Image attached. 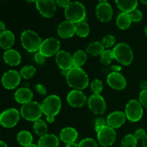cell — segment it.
Here are the masks:
<instances>
[{
  "label": "cell",
  "instance_id": "cell-56",
  "mask_svg": "<svg viewBox=\"0 0 147 147\" xmlns=\"http://www.w3.org/2000/svg\"><path fill=\"white\" fill-rule=\"evenodd\" d=\"M27 2H34V1H36L37 0H25Z\"/></svg>",
  "mask_w": 147,
  "mask_h": 147
},
{
  "label": "cell",
  "instance_id": "cell-51",
  "mask_svg": "<svg viewBox=\"0 0 147 147\" xmlns=\"http://www.w3.org/2000/svg\"><path fill=\"white\" fill-rule=\"evenodd\" d=\"M0 147H8V146H7V144L5 142L0 141Z\"/></svg>",
  "mask_w": 147,
  "mask_h": 147
},
{
  "label": "cell",
  "instance_id": "cell-25",
  "mask_svg": "<svg viewBox=\"0 0 147 147\" xmlns=\"http://www.w3.org/2000/svg\"><path fill=\"white\" fill-rule=\"evenodd\" d=\"M116 3L122 12L129 13L136 9L138 5V0H116Z\"/></svg>",
  "mask_w": 147,
  "mask_h": 147
},
{
  "label": "cell",
  "instance_id": "cell-9",
  "mask_svg": "<svg viewBox=\"0 0 147 147\" xmlns=\"http://www.w3.org/2000/svg\"><path fill=\"white\" fill-rule=\"evenodd\" d=\"M97 138L98 143L101 146L104 147L111 146L116 141V133L114 129L106 125L97 132Z\"/></svg>",
  "mask_w": 147,
  "mask_h": 147
},
{
  "label": "cell",
  "instance_id": "cell-55",
  "mask_svg": "<svg viewBox=\"0 0 147 147\" xmlns=\"http://www.w3.org/2000/svg\"><path fill=\"white\" fill-rule=\"evenodd\" d=\"M144 32H145V34H146V36L147 37V25H146V27H145L144 28Z\"/></svg>",
  "mask_w": 147,
  "mask_h": 147
},
{
  "label": "cell",
  "instance_id": "cell-49",
  "mask_svg": "<svg viewBox=\"0 0 147 147\" xmlns=\"http://www.w3.org/2000/svg\"><path fill=\"white\" fill-rule=\"evenodd\" d=\"M65 147H78V144H77L76 142H71V143L66 144Z\"/></svg>",
  "mask_w": 147,
  "mask_h": 147
},
{
  "label": "cell",
  "instance_id": "cell-45",
  "mask_svg": "<svg viewBox=\"0 0 147 147\" xmlns=\"http://www.w3.org/2000/svg\"><path fill=\"white\" fill-rule=\"evenodd\" d=\"M6 31V25L3 22L0 21V34Z\"/></svg>",
  "mask_w": 147,
  "mask_h": 147
},
{
  "label": "cell",
  "instance_id": "cell-15",
  "mask_svg": "<svg viewBox=\"0 0 147 147\" xmlns=\"http://www.w3.org/2000/svg\"><path fill=\"white\" fill-rule=\"evenodd\" d=\"M55 62L61 70H69L73 67V56L65 50H60L57 53Z\"/></svg>",
  "mask_w": 147,
  "mask_h": 147
},
{
  "label": "cell",
  "instance_id": "cell-27",
  "mask_svg": "<svg viewBox=\"0 0 147 147\" xmlns=\"http://www.w3.org/2000/svg\"><path fill=\"white\" fill-rule=\"evenodd\" d=\"M17 140L21 146L25 147L32 144V135L28 131H21L17 136Z\"/></svg>",
  "mask_w": 147,
  "mask_h": 147
},
{
  "label": "cell",
  "instance_id": "cell-20",
  "mask_svg": "<svg viewBox=\"0 0 147 147\" xmlns=\"http://www.w3.org/2000/svg\"><path fill=\"white\" fill-rule=\"evenodd\" d=\"M32 91L27 88H21L14 93V99L16 101L22 105L32 101Z\"/></svg>",
  "mask_w": 147,
  "mask_h": 147
},
{
  "label": "cell",
  "instance_id": "cell-22",
  "mask_svg": "<svg viewBox=\"0 0 147 147\" xmlns=\"http://www.w3.org/2000/svg\"><path fill=\"white\" fill-rule=\"evenodd\" d=\"M37 146L39 147H58L59 139L55 135L47 134L40 138Z\"/></svg>",
  "mask_w": 147,
  "mask_h": 147
},
{
  "label": "cell",
  "instance_id": "cell-40",
  "mask_svg": "<svg viewBox=\"0 0 147 147\" xmlns=\"http://www.w3.org/2000/svg\"><path fill=\"white\" fill-rule=\"evenodd\" d=\"M139 102L142 106L147 109V89L141 91L139 94Z\"/></svg>",
  "mask_w": 147,
  "mask_h": 147
},
{
  "label": "cell",
  "instance_id": "cell-7",
  "mask_svg": "<svg viewBox=\"0 0 147 147\" xmlns=\"http://www.w3.org/2000/svg\"><path fill=\"white\" fill-rule=\"evenodd\" d=\"M126 119L131 122H137L142 119L144 114L143 106L137 100H131L125 109Z\"/></svg>",
  "mask_w": 147,
  "mask_h": 147
},
{
  "label": "cell",
  "instance_id": "cell-4",
  "mask_svg": "<svg viewBox=\"0 0 147 147\" xmlns=\"http://www.w3.org/2000/svg\"><path fill=\"white\" fill-rule=\"evenodd\" d=\"M114 59L123 65L131 64L134 59V53L131 47L126 43H119L113 49Z\"/></svg>",
  "mask_w": 147,
  "mask_h": 147
},
{
  "label": "cell",
  "instance_id": "cell-24",
  "mask_svg": "<svg viewBox=\"0 0 147 147\" xmlns=\"http://www.w3.org/2000/svg\"><path fill=\"white\" fill-rule=\"evenodd\" d=\"M15 37L11 31L6 30L0 34V47L4 50H9L14 43Z\"/></svg>",
  "mask_w": 147,
  "mask_h": 147
},
{
  "label": "cell",
  "instance_id": "cell-38",
  "mask_svg": "<svg viewBox=\"0 0 147 147\" xmlns=\"http://www.w3.org/2000/svg\"><path fill=\"white\" fill-rule=\"evenodd\" d=\"M78 147H98V144L93 139L87 138L82 140L78 144Z\"/></svg>",
  "mask_w": 147,
  "mask_h": 147
},
{
  "label": "cell",
  "instance_id": "cell-26",
  "mask_svg": "<svg viewBox=\"0 0 147 147\" xmlns=\"http://www.w3.org/2000/svg\"><path fill=\"white\" fill-rule=\"evenodd\" d=\"M105 47L100 42H93L90 43L86 48V51L91 56H100L104 52Z\"/></svg>",
  "mask_w": 147,
  "mask_h": 147
},
{
  "label": "cell",
  "instance_id": "cell-19",
  "mask_svg": "<svg viewBox=\"0 0 147 147\" xmlns=\"http://www.w3.org/2000/svg\"><path fill=\"white\" fill-rule=\"evenodd\" d=\"M57 34L61 38H70L76 34V24L68 20L63 22L57 27Z\"/></svg>",
  "mask_w": 147,
  "mask_h": 147
},
{
  "label": "cell",
  "instance_id": "cell-13",
  "mask_svg": "<svg viewBox=\"0 0 147 147\" xmlns=\"http://www.w3.org/2000/svg\"><path fill=\"white\" fill-rule=\"evenodd\" d=\"M36 7L43 17L51 18L56 11L55 0H37Z\"/></svg>",
  "mask_w": 147,
  "mask_h": 147
},
{
  "label": "cell",
  "instance_id": "cell-52",
  "mask_svg": "<svg viewBox=\"0 0 147 147\" xmlns=\"http://www.w3.org/2000/svg\"><path fill=\"white\" fill-rule=\"evenodd\" d=\"M141 1H142V3H143L144 4H145V5H147V0H140Z\"/></svg>",
  "mask_w": 147,
  "mask_h": 147
},
{
  "label": "cell",
  "instance_id": "cell-57",
  "mask_svg": "<svg viewBox=\"0 0 147 147\" xmlns=\"http://www.w3.org/2000/svg\"><path fill=\"white\" fill-rule=\"evenodd\" d=\"M1 113H0V119H1Z\"/></svg>",
  "mask_w": 147,
  "mask_h": 147
},
{
  "label": "cell",
  "instance_id": "cell-43",
  "mask_svg": "<svg viewBox=\"0 0 147 147\" xmlns=\"http://www.w3.org/2000/svg\"><path fill=\"white\" fill-rule=\"evenodd\" d=\"M35 90L38 93H40L42 96H45L47 94V90L46 88L45 87L44 85L42 84H37L35 86Z\"/></svg>",
  "mask_w": 147,
  "mask_h": 147
},
{
  "label": "cell",
  "instance_id": "cell-10",
  "mask_svg": "<svg viewBox=\"0 0 147 147\" xmlns=\"http://www.w3.org/2000/svg\"><path fill=\"white\" fill-rule=\"evenodd\" d=\"M20 113L17 109H9L4 111L1 115L0 124L5 128H12L17 124L20 121Z\"/></svg>",
  "mask_w": 147,
  "mask_h": 147
},
{
  "label": "cell",
  "instance_id": "cell-28",
  "mask_svg": "<svg viewBox=\"0 0 147 147\" xmlns=\"http://www.w3.org/2000/svg\"><path fill=\"white\" fill-rule=\"evenodd\" d=\"M131 20L129 13L121 12L119 14L116 20V24L121 30H126L131 24Z\"/></svg>",
  "mask_w": 147,
  "mask_h": 147
},
{
  "label": "cell",
  "instance_id": "cell-58",
  "mask_svg": "<svg viewBox=\"0 0 147 147\" xmlns=\"http://www.w3.org/2000/svg\"><path fill=\"white\" fill-rule=\"evenodd\" d=\"M2 1H4V0H2Z\"/></svg>",
  "mask_w": 147,
  "mask_h": 147
},
{
  "label": "cell",
  "instance_id": "cell-44",
  "mask_svg": "<svg viewBox=\"0 0 147 147\" xmlns=\"http://www.w3.org/2000/svg\"><path fill=\"white\" fill-rule=\"evenodd\" d=\"M55 2L59 7L66 8L70 3V0H55Z\"/></svg>",
  "mask_w": 147,
  "mask_h": 147
},
{
  "label": "cell",
  "instance_id": "cell-5",
  "mask_svg": "<svg viewBox=\"0 0 147 147\" xmlns=\"http://www.w3.org/2000/svg\"><path fill=\"white\" fill-rule=\"evenodd\" d=\"M43 113L41 104L37 101H30L22 105L20 109V115L25 120L35 121L40 119Z\"/></svg>",
  "mask_w": 147,
  "mask_h": 147
},
{
  "label": "cell",
  "instance_id": "cell-41",
  "mask_svg": "<svg viewBox=\"0 0 147 147\" xmlns=\"http://www.w3.org/2000/svg\"><path fill=\"white\" fill-rule=\"evenodd\" d=\"M45 59L46 57H45V56L43 55L42 54H41L39 51L34 54V60L37 65H41L44 64V63H45Z\"/></svg>",
  "mask_w": 147,
  "mask_h": 147
},
{
  "label": "cell",
  "instance_id": "cell-53",
  "mask_svg": "<svg viewBox=\"0 0 147 147\" xmlns=\"http://www.w3.org/2000/svg\"><path fill=\"white\" fill-rule=\"evenodd\" d=\"M25 147H39L37 145H35V144H31V145H29V146H25Z\"/></svg>",
  "mask_w": 147,
  "mask_h": 147
},
{
  "label": "cell",
  "instance_id": "cell-6",
  "mask_svg": "<svg viewBox=\"0 0 147 147\" xmlns=\"http://www.w3.org/2000/svg\"><path fill=\"white\" fill-rule=\"evenodd\" d=\"M42 109L46 116H55L61 109V100L56 95H51L46 98L41 104Z\"/></svg>",
  "mask_w": 147,
  "mask_h": 147
},
{
  "label": "cell",
  "instance_id": "cell-2",
  "mask_svg": "<svg viewBox=\"0 0 147 147\" xmlns=\"http://www.w3.org/2000/svg\"><path fill=\"white\" fill-rule=\"evenodd\" d=\"M65 15L68 21L77 24L84 21L86 16V7L82 3L73 1L65 8Z\"/></svg>",
  "mask_w": 147,
  "mask_h": 147
},
{
  "label": "cell",
  "instance_id": "cell-29",
  "mask_svg": "<svg viewBox=\"0 0 147 147\" xmlns=\"http://www.w3.org/2000/svg\"><path fill=\"white\" fill-rule=\"evenodd\" d=\"M87 60V54L84 50H78L73 56V67H80L86 63Z\"/></svg>",
  "mask_w": 147,
  "mask_h": 147
},
{
  "label": "cell",
  "instance_id": "cell-3",
  "mask_svg": "<svg viewBox=\"0 0 147 147\" xmlns=\"http://www.w3.org/2000/svg\"><path fill=\"white\" fill-rule=\"evenodd\" d=\"M20 40L23 47L30 53H36L39 51L42 42L40 35L32 30H25L21 34Z\"/></svg>",
  "mask_w": 147,
  "mask_h": 147
},
{
  "label": "cell",
  "instance_id": "cell-8",
  "mask_svg": "<svg viewBox=\"0 0 147 147\" xmlns=\"http://www.w3.org/2000/svg\"><path fill=\"white\" fill-rule=\"evenodd\" d=\"M60 42L58 40L54 37H49L42 41L39 52L45 57H50L57 55L60 51Z\"/></svg>",
  "mask_w": 147,
  "mask_h": 147
},
{
  "label": "cell",
  "instance_id": "cell-47",
  "mask_svg": "<svg viewBox=\"0 0 147 147\" xmlns=\"http://www.w3.org/2000/svg\"><path fill=\"white\" fill-rule=\"evenodd\" d=\"M55 116H47V119H46V121H47L48 123H53L55 121Z\"/></svg>",
  "mask_w": 147,
  "mask_h": 147
},
{
  "label": "cell",
  "instance_id": "cell-33",
  "mask_svg": "<svg viewBox=\"0 0 147 147\" xmlns=\"http://www.w3.org/2000/svg\"><path fill=\"white\" fill-rule=\"evenodd\" d=\"M36 69L32 65H25L20 70V76L24 79H30L34 76Z\"/></svg>",
  "mask_w": 147,
  "mask_h": 147
},
{
  "label": "cell",
  "instance_id": "cell-54",
  "mask_svg": "<svg viewBox=\"0 0 147 147\" xmlns=\"http://www.w3.org/2000/svg\"><path fill=\"white\" fill-rule=\"evenodd\" d=\"M98 1L100 3H106L107 2L108 0H98Z\"/></svg>",
  "mask_w": 147,
  "mask_h": 147
},
{
  "label": "cell",
  "instance_id": "cell-42",
  "mask_svg": "<svg viewBox=\"0 0 147 147\" xmlns=\"http://www.w3.org/2000/svg\"><path fill=\"white\" fill-rule=\"evenodd\" d=\"M146 131L144 130V129H136V131L134 133V136L137 139V140H140V139H143L144 137L146 136Z\"/></svg>",
  "mask_w": 147,
  "mask_h": 147
},
{
  "label": "cell",
  "instance_id": "cell-17",
  "mask_svg": "<svg viewBox=\"0 0 147 147\" xmlns=\"http://www.w3.org/2000/svg\"><path fill=\"white\" fill-rule=\"evenodd\" d=\"M86 100V95L80 90H71L67 96V103L75 108H80L84 106Z\"/></svg>",
  "mask_w": 147,
  "mask_h": 147
},
{
  "label": "cell",
  "instance_id": "cell-23",
  "mask_svg": "<svg viewBox=\"0 0 147 147\" xmlns=\"http://www.w3.org/2000/svg\"><path fill=\"white\" fill-rule=\"evenodd\" d=\"M78 136L77 131L72 127L64 128L60 133V139L65 144L75 142L78 139Z\"/></svg>",
  "mask_w": 147,
  "mask_h": 147
},
{
  "label": "cell",
  "instance_id": "cell-35",
  "mask_svg": "<svg viewBox=\"0 0 147 147\" xmlns=\"http://www.w3.org/2000/svg\"><path fill=\"white\" fill-rule=\"evenodd\" d=\"M90 88L93 94H100L103 90V83L99 79H94L90 83Z\"/></svg>",
  "mask_w": 147,
  "mask_h": 147
},
{
  "label": "cell",
  "instance_id": "cell-1",
  "mask_svg": "<svg viewBox=\"0 0 147 147\" xmlns=\"http://www.w3.org/2000/svg\"><path fill=\"white\" fill-rule=\"evenodd\" d=\"M66 82L74 90H83L89 84L88 76L80 67H73L65 77Z\"/></svg>",
  "mask_w": 147,
  "mask_h": 147
},
{
  "label": "cell",
  "instance_id": "cell-39",
  "mask_svg": "<svg viewBox=\"0 0 147 147\" xmlns=\"http://www.w3.org/2000/svg\"><path fill=\"white\" fill-rule=\"evenodd\" d=\"M106 125H107L106 124V121H105V119H102V118L97 119L94 123L95 130H96V132H98L103 126H106Z\"/></svg>",
  "mask_w": 147,
  "mask_h": 147
},
{
  "label": "cell",
  "instance_id": "cell-12",
  "mask_svg": "<svg viewBox=\"0 0 147 147\" xmlns=\"http://www.w3.org/2000/svg\"><path fill=\"white\" fill-rule=\"evenodd\" d=\"M21 81V76L17 71L10 70L6 72L1 78V83L5 88L12 90L20 85Z\"/></svg>",
  "mask_w": 147,
  "mask_h": 147
},
{
  "label": "cell",
  "instance_id": "cell-30",
  "mask_svg": "<svg viewBox=\"0 0 147 147\" xmlns=\"http://www.w3.org/2000/svg\"><path fill=\"white\" fill-rule=\"evenodd\" d=\"M33 129L37 135L39 136H42L44 135L47 134V126L46 124L45 121L42 119H38L34 122V126Z\"/></svg>",
  "mask_w": 147,
  "mask_h": 147
},
{
  "label": "cell",
  "instance_id": "cell-14",
  "mask_svg": "<svg viewBox=\"0 0 147 147\" xmlns=\"http://www.w3.org/2000/svg\"><path fill=\"white\" fill-rule=\"evenodd\" d=\"M107 83L109 86L115 90H121L126 88V78L118 72H112L108 76Z\"/></svg>",
  "mask_w": 147,
  "mask_h": 147
},
{
  "label": "cell",
  "instance_id": "cell-18",
  "mask_svg": "<svg viewBox=\"0 0 147 147\" xmlns=\"http://www.w3.org/2000/svg\"><path fill=\"white\" fill-rule=\"evenodd\" d=\"M126 116L121 111H114L111 113L106 119V124L113 129H118L123 126L126 120Z\"/></svg>",
  "mask_w": 147,
  "mask_h": 147
},
{
  "label": "cell",
  "instance_id": "cell-21",
  "mask_svg": "<svg viewBox=\"0 0 147 147\" xmlns=\"http://www.w3.org/2000/svg\"><path fill=\"white\" fill-rule=\"evenodd\" d=\"M3 59L7 64L10 66H17L21 63V55L15 50L9 49L4 52Z\"/></svg>",
  "mask_w": 147,
  "mask_h": 147
},
{
  "label": "cell",
  "instance_id": "cell-37",
  "mask_svg": "<svg viewBox=\"0 0 147 147\" xmlns=\"http://www.w3.org/2000/svg\"><path fill=\"white\" fill-rule=\"evenodd\" d=\"M115 42H116V38L112 34H108V35L105 36L102 40V43L106 48L112 47L115 44Z\"/></svg>",
  "mask_w": 147,
  "mask_h": 147
},
{
  "label": "cell",
  "instance_id": "cell-11",
  "mask_svg": "<svg viewBox=\"0 0 147 147\" xmlns=\"http://www.w3.org/2000/svg\"><path fill=\"white\" fill-rule=\"evenodd\" d=\"M88 105L90 110L96 115L103 114L106 110V101L100 94L90 96L88 100Z\"/></svg>",
  "mask_w": 147,
  "mask_h": 147
},
{
  "label": "cell",
  "instance_id": "cell-16",
  "mask_svg": "<svg viewBox=\"0 0 147 147\" xmlns=\"http://www.w3.org/2000/svg\"><path fill=\"white\" fill-rule=\"evenodd\" d=\"M96 14L100 22H107L113 17V8L108 2L99 3L96 7Z\"/></svg>",
  "mask_w": 147,
  "mask_h": 147
},
{
  "label": "cell",
  "instance_id": "cell-34",
  "mask_svg": "<svg viewBox=\"0 0 147 147\" xmlns=\"http://www.w3.org/2000/svg\"><path fill=\"white\" fill-rule=\"evenodd\" d=\"M114 59L113 51L110 50H104L100 55V62L104 65H109L112 63L113 60Z\"/></svg>",
  "mask_w": 147,
  "mask_h": 147
},
{
  "label": "cell",
  "instance_id": "cell-31",
  "mask_svg": "<svg viewBox=\"0 0 147 147\" xmlns=\"http://www.w3.org/2000/svg\"><path fill=\"white\" fill-rule=\"evenodd\" d=\"M90 33L89 25L83 21L76 24V34L80 37H86Z\"/></svg>",
  "mask_w": 147,
  "mask_h": 147
},
{
  "label": "cell",
  "instance_id": "cell-36",
  "mask_svg": "<svg viewBox=\"0 0 147 147\" xmlns=\"http://www.w3.org/2000/svg\"><path fill=\"white\" fill-rule=\"evenodd\" d=\"M129 14L130 16L131 21L134 22H139L142 20V17H143L142 12L139 9H137L129 12Z\"/></svg>",
  "mask_w": 147,
  "mask_h": 147
},
{
  "label": "cell",
  "instance_id": "cell-48",
  "mask_svg": "<svg viewBox=\"0 0 147 147\" xmlns=\"http://www.w3.org/2000/svg\"><path fill=\"white\" fill-rule=\"evenodd\" d=\"M140 86H141V88H142V90H146V89H147V82L145 81V80L142 81V83H141Z\"/></svg>",
  "mask_w": 147,
  "mask_h": 147
},
{
  "label": "cell",
  "instance_id": "cell-50",
  "mask_svg": "<svg viewBox=\"0 0 147 147\" xmlns=\"http://www.w3.org/2000/svg\"><path fill=\"white\" fill-rule=\"evenodd\" d=\"M142 145H143V147H147V133L146 136L142 139Z\"/></svg>",
  "mask_w": 147,
  "mask_h": 147
},
{
  "label": "cell",
  "instance_id": "cell-32",
  "mask_svg": "<svg viewBox=\"0 0 147 147\" xmlns=\"http://www.w3.org/2000/svg\"><path fill=\"white\" fill-rule=\"evenodd\" d=\"M138 140L134 134H128L121 141V147H136Z\"/></svg>",
  "mask_w": 147,
  "mask_h": 147
},
{
  "label": "cell",
  "instance_id": "cell-46",
  "mask_svg": "<svg viewBox=\"0 0 147 147\" xmlns=\"http://www.w3.org/2000/svg\"><path fill=\"white\" fill-rule=\"evenodd\" d=\"M111 69L113 70V72H118V73H119V71L121 70V67L120 66H118V65H113L111 66Z\"/></svg>",
  "mask_w": 147,
  "mask_h": 147
}]
</instances>
